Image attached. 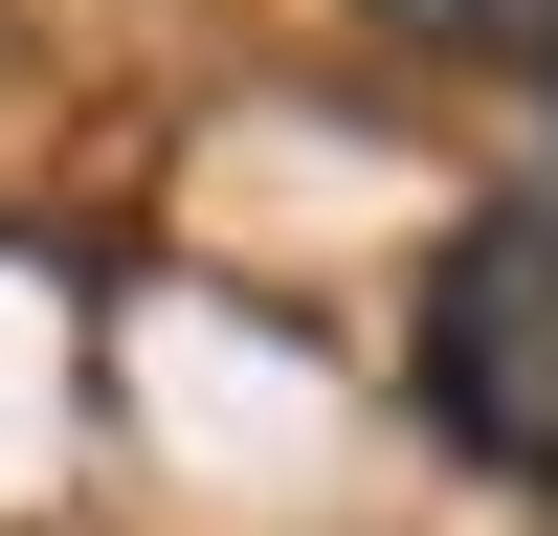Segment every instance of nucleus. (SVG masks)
Listing matches in <instances>:
<instances>
[{"instance_id":"nucleus-1","label":"nucleus","mask_w":558,"mask_h":536,"mask_svg":"<svg viewBox=\"0 0 558 536\" xmlns=\"http://www.w3.org/2000/svg\"><path fill=\"white\" fill-rule=\"evenodd\" d=\"M402 380H425V425L470 447V470L558 491V179L536 202H470L425 246V336H402Z\"/></svg>"},{"instance_id":"nucleus-2","label":"nucleus","mask_w":558,"mask_h":536,"mask_svg":"<svg viewBox=\"0 0 558 536\" xmlns=\"http://www.w3.org/2000/svg\"><path fill=\"white\" fill-rule=\"evenodd\" d=\"M402 45H470V68H558V0H380Z\"/></svg>"}]
</instances>
